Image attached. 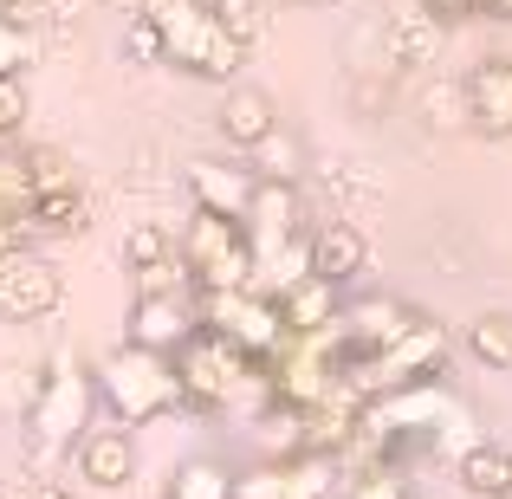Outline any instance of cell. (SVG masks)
Returning a JSON list of instances; mask_svg holds the SVG:
<instances>
[{
  "instance_id": "6da1fadb",
  "label": "cell",
  "mask_w": 512,
  "mask_h": 499,
  "mask_svg": "<svg viewBox=\"0 0 512 499\" xmlns=\"http://www.w3.org/2000/svg\"><path fill=\"white\" fill-rule=\"evenodd\" d=\"M169 26V65L188 78H208V85H234L240 65H247L253 39H240L208 0H150Z\"/></svg>"
},
{
  "instance_id": "7a4b0ae2",
  "label": "cell",
  "mask_w": 512,
  "mask_h": 499,
  "mask_svg": "<svg viewBox=\"0 0 512 499\" xmlns=\"http://www.w3.org/2000/svg\"><path fill=\"white\" fill-rule=\"evenodd\" d=\"M91 389H98L104 415H111V422H124V428H143V422H156V415L182 409L169 357H163V350H143V344H117L111 357H98Z\"/></svg>"
},
{
  "instance_id": "3957f363",
  "label": "cell",
  "mask_w": 512,
  "mask_h": 499,
  "mask_svg": "<svg viewBox=\"0 0 512 499\" xmlns=\"http://www.w3.org/2000/svg\"><path fill=\"white\" fill-rule=\"evenodd\" d=\"M169 370H175V396H182V409L188 415H214V409H227V402L260 376V357L195 325L182 344L169 350Z\"/></svg>"
},
{
  "instance_id": "277c9868",
  "label": "cell",
  "mask_w": 512,
  "mask_h": 499,
  "mask_svg": "<svg viewBox=\"0 0 512 499\" xmlns=\"http://www.w3.org/2000/svg\"><path fill=\"white\" fill-rule=\"evenodd\" d=\"M448 357H454L448 325H435L428 312H415L383 350L350 357L344 363V383L357 389V396H383V389H409V383H428V376H448Z\"/></svg>"
},
{
  "instance_id": "5b68a950",
  "label": "cell",
  "mask_w": 512,
  "mask_h": 499,
  "mask_svg": "<svg viewBox=\"0 0 512 499\" xmlns=\"http://www.w3.org/2000/svg\"><path fill=\"white\" fill-rule=\"evenodd\" d=\"M91 415H98L91 370H78L72 357L52 363V370L39 376L33 409H26V454H33V461H52V454H65V448H72V441L91 428Z\"/></svg>"
},
{
  "instance_id": "8992f818",
  "label": "cell",
  "mask_w": 512,
  "mask_h": 499,
  "mask_svg": "<svg viewBox=\"0 0 512 499\" xmlns=\"http://www.w3.org/2000/svg\"><path fill=\"white\" fill-rule=\"evenodd\" d=\"M188 266V286L195 292H214V286H253V240H247V221L240 214H221V208H195L188 234L175 240Z\"/></svg>"
},
{
  "instance_id": "52a82bcc",
  "label": "cell",
  "mask_w": 512,
  "mask_h": 499,
  "mask_svg": "<svg viewBox=\"0 0 512 499\" xmlns=\"http://www.w3.org/2000/svg\"><path fill=\"white\" fill-rule=\"evenodd\" d=\"M195 325L214 331V337H227V344H240V350H253V357H266V350L286 337L273 292H260V286H214V292H195Z\"/></svg>"
},
{
  "instance_id": "ba28073f",
  "label": "cell",
  "mask_w": 512,
  "mask_h": 499,
  "mask_svg": "<svg viewBox=\"0 0 512 499\" xmlns=\"http://www.w3.org/2000/svg\"><path fill=\"white\" fill-rule=\"evenodd\" d=\"M65 305V279L52 260H39L33 247L0 253V325H33Z\"/></svg>"
},
{
  "instance_id": "9c48e42d",
  "label": "cell",
  "mask_w": 512,
  "mask_h": 499,
  "mask_svg": "<svg viewBox=\"0 0 512 499\" xmlns=\"http://www.w3.org/2000/svg\"><path fill=\"white\" fill-rule=\"evenodd\" d=\"M247 221V240H253V273L260 260H273L292 234H305V201H299V182H279V175H253V195L240 208Z\"/></svg>"
},
{
  "instance_id": "30bf717a",
  "label": "cell",
  "mask_w": 512,
  "mask_h": 499,
  "mask_svg": "<svg viewBox=\"0 0 512 499\" xmlns=\"http://www.w3.org/2000/svg\"><path fill=\"white\" fill-rule=\"evenodd\" d=\"M195 331V286H169V292H137L130 305V325H124V344H143V350H169Z\"/></svg>"
},
{
  "instance_id": "8fae6325",
  "label": "cell",
  "mask_w": 512,
  "mask_h": 499,
  "mask_svg": "<svg viewBox=\"0 0 512 499\" xmlns=\"http://www.w3.org/2000/svg\"><path fill=\"white\" fill-rule=\"evenodd\" d=\"M376 39H383V59L396 78H415V72H435L441 65V46H448V26L435 20V13H389L383 26H376Z\"/></svg>"
},
{
  "instance_id": "7c38bea8",
  "label": "cell",
  "mask_w": 512,
  "mask_h": 499,
  "mask_svg": "<svg viewBox=\"0 0 512 499\" xmlns=\"http://www.w3.org/2000/svg\"><path fill=\"white\" fill-rule=\"evenodd\" d=\"M65 454H72L78 480H85V487H98V493L130 487V480H137V441H130V428H124V422H111V428H85V435H78Z\"/></svg>"
},
{
  "instance_id": "4fadbf2b",
  "label": "cell",
  "mask_w": 512,
  "mask_h": 499,
  "mask_svg": "<svg viewBox=\"0 0 512 499\" xmlns=\"http://www.w3.org/2000/svg\"><path fill=\"white\" fill-rule=\"evenodd\" d=\"M461 91H467V130L487 143H506L512 137V59H480L461 78Z\"/></svg>"
},
{
  "instance_id": "5bb4252c",
  "label": "cell",
  "mask_w": 512,
  "mask_h": 499,
  "mask_svg": "<svg viewBox=\"0 0 512 499\" xmlns=\"http://www.w3.org/2000/svg\"><path fill=\"white\" fill-rule=\"evenodd\" d=\"M409 305L396 299V292H363L357 305H344L338 312V337H344V363L350 357H370V350H383L389 337H396L402 325H409Z\"/></svg>"
},
{
  "instance_id": "9a60e30c",
  "label": "cell",
  "mask_w": 512,
  "mask_h": 499,
  "mask_svg": "<svg viewBox=\"0 0 512 499\" xmlns=\"http://www.w3.org/2000/svg\"><path fill=\"white\" fill-rule=\"evenodd\" d=\"M214 130H221V143L227 150H240L247 156L253 143L266 137V130H279V104H273V91H260V85H227V98H221V117H214Z\"/></svg>"
},
{
  "instance_id": "2e32d148",
  "label": "cell",
  "mask_w": 512,
  "mask_h": 499,
  "mask_svg": "<svg viewBox=\"0 0 512 499\" xmlns=\"http://www.w3.org/2000/svg\"><path fill=\"white\" fill-rule=\"evenodd\" d=\"M273 305H279V325L286 331H325V325H338V312H344V286H331V279H318V273H299L292 286L273 292Z\"/></svg>"
},
{
  "instance_id": "e0dca14e",
  "label": "cell",
  "mask_w": 512,
  "mask_h": 499,
  "mask_svg": "<svg viewBox=\"0 0 512 499\" xmlns=\"http://www.w3.org/2000/svg\"><path fill=\"white\" fill-rule=\"evenodd\" d=\"M188 195H195V208H221V214H240L253 195V163H227V156H201V163H188Z\"/></svg>"
},
{
  "instance_id": "ac0fdd59",
  "label": "cell",
  "mask_w": 512,
  "mask_h": 499,
  "mask_svg": "<svg viewBox=\"0 0 512 499\" xmlns=\"http://www.w3.org/2000/svg\"><path fill=\"white\" fill-rule=\"evenodd\" d=\"M363 260H370V240H363L357 221H325V227H312V273H318V279L350 286V279L363 273Z\"/></svg>"
},
{
  "instance_id": "d6986e66",
  "label": "cell",
  "mask_w": 512,
  "mask_h": 499,
  "mask_svg": "<svg viewBox=\"0 0 512 499\" xmlns=\"http://www.w3.org/2000/svg\"><path fill=\"white\" fill-rule=\"evenodd\" d=\"M26 227H33V234H46V240H72V234H85V227H91V201H85V188H78V182H65V188H39V195L26 201Z\"/></svg>"
},
{
  "instance_id": "ffe728a7",
  "label": "cell",
  "mask_w": 512,
  "mask_h": 499,
  "mask_svg": "<svg viewBox=\"0 0 512 499\" xmlns=\"http://www.w3.org/2000/svg\"><path fill=\"white\" fill-rule=\"evenodd\" d=\"M454 474H461V493L506 499L512 493V448H500V441H474V448L454 461Z\"/></svg>"
},
{
  "instance_id": "44dd1931",
  "label": "cell",
  "mask_w": 512,
  "mask_h": 499,
  "mask_svg": "<svg viewBox=\"0 0 512 499\" xmlns=\"http://www.w3.org/2000/svg\"><path fill=\"white\" fill-rule=\"evenodd\" d=\"M338 493H344V454L299 448L286 461V487H279V499H338Z\"/></svg>"
},
{
  "instance_id": "7402d4cb",
  "label": "cell",
  "mask_w": 512,
  "mask_h": 499,
  "mask_svg": "<svg viewBox=\"0 0 512 499\" xmlns=\"http://www.w3.org/2000/svg\"><path fill=\"white\" fill-rule=\"evenodd\" d=\"M467 357L480 370H512V312H480L467 325Z\"/></svg>"
},
{
  "instance_id": "603a6c76",
  "label": "cell",
  "mask_w": 512,
  "mask_h": 499,
  "mask_svg": "<svg viewBox=\"0 0 512 499\" xmlns=\"http://www.w3.org/2000/svg\"><path fill=\"white\" fill-rule=\"evenodd\" d=\"M124 59L130 65H169V26H163V13L143 0L137 13H130V26H124Z\"/></svg>"
},
{
  "instance_id": "cb8c5ba5",
  "label": "cell",
  "mask_w": 512,
  "mask_h": 499,
  "mask_svg": "<svg viewBox=\"0 0 512 499\" xmlns=\"http://www.w3.org/2000/svg\"><path fill=\"white\" fill-rule=\"evenodd\" d=\"M415 111H422L428 130H461L467 124V91H461V78H428V85L415 91Z\"/></svg>"
},
{
  "instance_id": "d4e9b609",
  "label": "cell",
  "mask_w": 512,
  "mask_h": 499,
  "mask_svg": "<svg viewBox=\"0 0 512 499\" xmlns=\"http://www.w3.org/2000/svg\"><path fill=\"white\" fill-rule=\"evenodd\" d=\"M234 493V467L227 461H182L175 467V480H169V499H227Z\"/></svg>"
},
{
  "instance_id": "484cf974",
  "label": "cell",
  "mask_w": 512,
  "mask_h": 499,
  "mask_svg": "<svg viewBox=\"0 0 512 499\" xmlns=\"http://www.w3.org/2000/svg\"><path fill=\"white\" fill-rule=\"evenodd\" d=\"M247 163H253V175H279V182H299V175H305V143H292L286 130H266V137L247 150Z\"/></svg>"
},
{
  "instance_id": "4316f807",
  "label": "cell",
  "mask_w": 512,
  "mask_h": 499,
  "mask_svg": "<svg viewBox=\"0 0 512 499\" xmlns=\"http://www.w3.org/2000/svg\"><path fill=\"white\" fill-rule=\"evenodd\" d=\"M39 46H46V39H39L13 7H0V78H20L26 65L39 59Z\"/></svg>"
},
{
  "instance_id": "83f0119b",
  "label": "cell",
  "mask_w": 512,
  "mask_h": 499,
  "mask_svg": "<svg viewBox=\"0 0 512 499\" xmlns=\"http://www.w3.org/2000/svg\"><path fill=\"white\" fill-rule=\"evenodd\" d=\"M163 260H175V234L163 221H137L124 234V266L130 273H150V266H163Z\"/></svg>"
},
{
  "instance_id": "f1b7e54d",
  "label": "cell",
  "mask_w": 512,
  "mask_h": 499,
  "mask_svg": "<svg viewBox=\"0 0 512 499\" xmlns=\"http://www.w3.org/2000/svg\"><path fill=\"white\" fill-rule=\"evenodd\" d=\"M20 169H26V188H65V182H78V169H72V156L65 150H46V143H33V150H20Z\"/></svg>"
},
{
  "instance_id": "f546056e",
  "label": "cell",
  "mask_w": 512,
  "mask_h": 499,
  "mask_svg": "<svg viewBox=\"0 0 512 499\" xmlns=\"http://www.w3.org/2000/svg\"><path fill=\"white\" fill-rule=\"evenodd\" d=\"M338 499H409V487H402V474L389 461H370L357 480H344Z\"/></svg>"
},
{
  "instance_id": "4dcf8cb0",
  "label": "cell",
  "mask_w": 512,
  "mask_h": 499,
  "mask_svg": "<svg viewBox=\"0 0 512 499\" xmlns=\"http://www.w3.org/2000/svg\"><path fill=\"white\" fill-rule=\"evenodd\" d=\"M279 487H286V461H260L247 474H234V493L227 499H279Z\"/></svg>"
},
{
  "instance_id": "1f68e13d",
  "label": "cell",
  "mask_w": 512,
  "mask_h": 499,
  "mask_svg": "<svg viewBox=\"0 0 512 499\" xmlns=\"http://www.w3.org/2000/svg\"><path fill=\"white\" fill-rule=\"evenodd\" d=\"M208 7L221 13V20L234 26L240 39H253V33H260V13H253V0H208Z\"/></svg>"
},
{
  "instance_id": "d6a6232c",
  "label": "cell",
  "mask_w": 512,
  "mask_h": 499,
  "mask_svg": "<svg viewBox=\"0 0 512 499\" xmlns=\"http://www.w3.org/2000/svg\"><path fill=\"white\" fill-rule=\"evenodd\" d=\"M415 7L435 13L441 26H461V20H474V13H480V0H415Z\"/></svg>"
},
{
  "instance_id": "836d02e7",
  "label": "cell",
  "mask_w": 512,
  "mask_h": 499,
  "mask_svg": "<svg viewBox=\"0 0 512 499\" xmlns=\"http://www.w3.org/2000/svg\"><path fill=\"white\" fill-rule=\"evenodd\" d=\"M480 20H512V0H480Z\"/></svg>"
},
{
  "instance_id": "e575fe53",
  "label": "cell",
  "mask_w": 512,
  "mask_h": 499,
  "mask_svg": "<svg viewBox=\"0 0 512 499\" xmlns=\"http://www.w3.org/2000/svg\"><path fill=\"white\" fill-rule=\"evenodd\" d=\"M26 499H72V493H65V487H52V480H39V487L26 493Z\"/></svg>"
},
{
  "instance_id": "d590c367",
  "label": "cell",
  "mask_w": 512,
  "mask_h": 499,
  "mask_svg": "<svg viewBox=\"0 0 512 499\" xmlns=\"http://www.w3.org/2000/svg\"><path fill=\"white\" fill-rule=\"evenodd\" d=\"M0 7H13V13H20V7H33V0H0Z\"/></svg>"
},
{
  "instance_id": "8d00e7d4",
  "label": "cell",
  "mask_w": 512,
  "mask_h": 499,
  "mask_svg": "<svg viewBox=\"0 0 512 499\" xmlns=\"http://www.w3.org/2000/svg\"><path fill=\"white\" fill-rule=\"evenodd\" d=\"M409 499H415V493H409Z\"/></svg>"
},
{
  "instance_id": "74e56055",
  "label": "cell",
  "mask_w": 512,
  "mask_h": 499,
  "mask_svg": "<svg viewBox=\"0 0 512 499\" xmlns=\"http://www.w3.org/2000/svg\"><path fill=\"white\" fill-rule=\"evenodd\" d=\"M163 499H169V493H163Z\"/></svg>"
}]
</instances>
